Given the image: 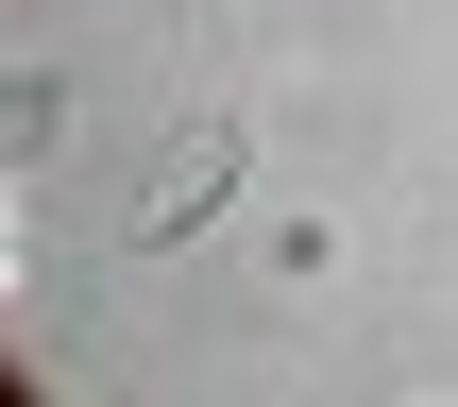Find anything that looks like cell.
Returning a JSON list of instances; mask_svg holds the SVG:
<instances>
[{
	"label": "cell",
	"instance_id": "cell-1",
	"mask_svg": "<svg viewBox=\"0 0 458 407\" xmlns=\"http://www.w3.org/2000/svg\"><path fill=\"white\" fill-rule=\"evenodd\" d=\"M221 187H238V136H221V119H187V136H170V170L136 187V238H153V255H170V238H204V221H221Z\"/></svg>",
	"mask_w": 458,
	"mask_h": 407
}]
</instances>
